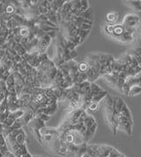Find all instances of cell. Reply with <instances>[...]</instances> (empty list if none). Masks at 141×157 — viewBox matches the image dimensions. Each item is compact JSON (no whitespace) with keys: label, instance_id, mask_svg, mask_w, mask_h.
I'll use <instances>...</instances> for the list:
<instances>
[{"label":"cell","instance_id":"cell-6","mask_svg":"<svg viewBox=\"0 0 141 157\" xmlns=\"http://www.w3.org/2000/svg\"><path fill=\"white\" fill-rule=\"evenodd\" d=\"M128 6L135 11H141V1H129Z\"/></svg>","mask_w":141,"mask_h":157},{"label":"cell","instance_id":"cell-2","mask_svg":"<svg viewBox=\"0 0 141 157\" xmlns=\"http://www.w3.org/2000/svg\"><path fill=\"white\" fill-rule=\"evenodd\" d=\"M121 21V16L120 14L115 12V11H111L106 14V22L109 25H116L120 24Z\"/></svg>","mask_w":141,"mask_h":157},{"label":"cell","instance_id":"cell-3","mask_svg":"<svg viewBox=\"0 0 141 157\" xmlns=\"http://www.w3.org/2000/svg\"><path fill=\"white\" fill-rule=\"evenodd\" d=\"M15 140L19 146H26V134H25V132L22 130H20L19 134L16 136Z\"/></svg>","mask_w":141,"mask_h":157},{"label":"cell","instance_id":"cell-8","mask_svg":"<svg viewBox=\"0 0 141 157\" xmlns=\"http://www.w3.org/2000/svg\"><path fill=\"white\" fill-rule=\"evenodd\" d=\"M3 155H3V154H2V153L0 152V157H3Z\"/></svg>","mask_w":141,"mask_h":157},{"label":"cell","instance_id":"cell-1","mask_svg":"<svg viewBox=\"0 0 141 157\" xmlns=\"http://www.w3.org/2000/svg\"><path fill=\"white\" fill-rule=\"evenodd\" d=\"M122 25H124L126 28L136 30L137 27L140 25V18L135 13H129L123 19Z\"/></svg>","mask_w":141,"mask_h":157},{"label":"cell","instance_id":"cell-5","mask_svg":"<svg viewBox=\"0 0 141 157\" xmlns=\"http://www.w3.org/2000/svg\"><path fill=\"white\" fill-rule=\"evenodd\" d=\"M141 93V86L139 84L133 85L130 88L128 95L129 96H137V95L140 94Z\"/></svg>","mask_w":141,"mask_h":157},{"label":"cell","instance_id":"cell-4","mask_svg":"<svg viewBox=\"0 0 141 157\" xmlns=\"http://www.w3.org/2000/svg\"><path fill=\"white\" fill-rule=\"evenodd\" d=\"M16 11H18L16 5L15 4H6L5 5V8H4V13L6 14H13Z\"/></svg>","mask_w":141,"mask_h":157},{"label":"cell","instance_id":"cell-7","mask_svg":"<svg viewBox=\"0 0 141 157\" xmlns=\"http://www.w3.org/2000/svg\"><path fill=\"white\" fill-rule=\"evenodd\" d=\"M87 108H88V110L92 111V112H96L97 110L99 109V103L90 102L89 104L87 105Z\"/></svg>","mask_w":141,"mask_h":157}]
</instances>
